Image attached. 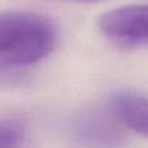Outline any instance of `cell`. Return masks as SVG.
<instances>
[{"instance_id":"4","label":"cell","mask_w":148,"mask_h":148,"mask_svg":"<svg viewBox=\"0 0 148 148\" xmlns=\"http://www.w3.org/2000/svg\"><path fill=\"white\" fill-rule=\"evenodd\" d=\"M26 135L25 125L18 119H0V147H18Z\"/></svg>"},{"instance_id":"2","label":"cell","mask_w":148,"mask_h":148,"mask_svg":"<svg viewBox=\"0 0 148 148\" xmlns=\"http://www.w3.org/2000/svg\"><path fill=\"white\" fill-rule=\"evenodd\" d=\"M100 31L119 42H148V5H128L99 18Z\"/></svg>"},{"instance_id":"1","label":"cell","mask_w":148,"mask_h":148,"mask_svg":"<svg viewBox=\"0 0 148 148\" xmlns=\"http://www.w3.org/2000/svg\"><path fill=\"white\" fill-rule=\"evenodd\" d=\"M55 23L39 13H0V71L26 67L44 60L57 44Z\"/></svg>"},{"instance_id":"5","label":"cell","mask_w":148,"mask_h":148,"mask_svg":"<svg viewBox=\"0 0 148 148\" xmlns=\"http://www.w3.org/2000/svg\"><path fill=\"white\" fill-rule=\"evenodd\" d=\"M71 2H79V3H95V2H102V0H71Z\"/></svg>"},{"instance_id":"3","label":"cell","mask_w":148,"mask_h":148,"mask_svg":"<svg viewBox=\"0 0 148 148\" xmlns=\"http://www.w3.org/2000/svg\"><path fill=\"white\" fill-rule=\"evenodd\" d=\"M110 108L119 122L135 134L148 138V97L131 92L115 93Z\"/></svg>"}]
</instances>
